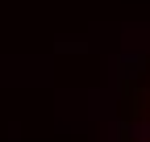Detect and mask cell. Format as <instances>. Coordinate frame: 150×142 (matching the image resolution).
Returning <instances> with one entry per match:
<instances>
[{"mask_svg": "<svg viewBox=\"0 0 150 142\" xmlns=\"http://www.w3.org/2000/svg\"><path fill=\"white\" fill-rule=\"evenodd\" d=\"M108 67H112V75H138L146 67V55H138V50H117Z\"/></svg>", "mask_w": 150, "mask_h": 142, "instance_id": "obj_1", "label": "cell"}, {"mask_svg": "<svg viewBox=\"0 0 150 142\" xmlns=\"http://www.w3.org/2000/svg\"><path fill=\"white\" fill-rule=\"evenodd\" d=\"M129 142H150V117H138L129 126Z\"/></svg>", "mask_w": 150, "mask_h": 142, "instance_id": "obj_2", "label": "cell"}, {"mask_svg": "<svg viewBox=\"0 0 150 142\" xmlns=\"http://www.w3.org/2000/svg\"><path fill=\"white\" fill-rule=\"evenodd\" d=\"M59 50H63V55H75V50H88V42L79 38V42H59Z\"/></svg>", "mask_w": 150, "mask_h": 142, "instance_id": "obj_3", "label": "cell"}]
</instances>
